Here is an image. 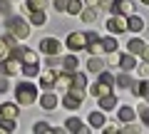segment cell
I'll return each mask as SVG.
<instances>
[{"mask_svg": "<svg viewBox=\"0 0 149 134\" xmlns=\"http://www.w3.org/2000/svg\"><path fill=\"white\" fill-rule=\"evenodd\" d=\"M15 97H17V104H32L37 99V87L32 82H17L15 87Z\"/></svg>", "mask_w": 149, "mask_h": 134, "instance_id": "cell-1", "label": "cell"}, {"mask_svg": "<svg viewBox=\"0 0 149 134\" xmlns=\"http://www.w3.org/2000/svg\"><path fill=\"white\" fill-rule=\"evenodd\" d=\"M5 27L10 30V35H15L17 40H25L27 35H30V25H27L22 17H17V15H8Z\"/></svg>", "mask_w": 149, "mask_h": 134, "instance_id": "cell-2", "label": "cell"}, {"mask_svg": "<svg viewBox=\"0 0 149 134\" xmlns=\"http://www.w3.org/2000/svg\"><path fill=\"white\" fill-rule=\"evenodd\" d=\"M0 75H5V77L20 75V60H15V57H3V60H0Z\"/></svg>", "mask_w": 149, "mask_h": 134, "instance_id": "cell-3", "label": "cell"}, {"mask_svg": "<svg viewBox=\"0 0 149 134\" xmlns=\"http://www.w3.org/2000/svg\"><path fill=\"white\" fill-rule=\"evenodd\" d=\"M67 50L70 52H77V50H85V45H87V40H85V32H70L67 35Z\"/></svg>", "mask_w": 149, "mask_h": 134, "instance_id": "cell-4", "label": "cell"}, {"mask_svg": "<svg viewBox=\"0 0 149 134\" xmlns=\"http://www.w3.org/2000/svg\"><path fill=\"white\" fill-rule=\"evenodd\" d=\"M114 15H132L134 12V0H112V10Z\"/></svg>", "mask_w": 149, "mask_h": 134, "instance_id": "cell-5", "label": "cell"}, {"mask_svg": "<svg viewBox=\"0 0 149 134\" xmlns=\"http://www.w3.org/2000/svg\"><path fill=\"white\" fill-rule=\"evenodd\" d=\"M107 30L112 32V35H122V32H127V20H124V15H114L107 20Z\"/></svg>", "mask_w": 149, "mask_h": 134, "instance_id": "cell-6", "label": "cell"}, {"mask_svg": "<svg viewBox=\"0 0 149 134\" xmlns=\"http://www.w3.org/2000/svg\"><path fill=\"white\" fill-rule=\"evenodd\" d=\"M60 40L57 37H42L40 40V52H45V55H60Z\"/></svg>", "mask_w": 149, "mask_h": 134, "instance_id": "cell-7", "label": "cell"}, {"mask_svg": "<svg viewBox=\"0 0 149 134\" xmlns=\"http://www.w3.org/2000/svg\"><path fill=\"white\" fill-rule=\"evenodd\" d=\"M90 94H92V97H104V94H112V82L97 80L95 85H90Z\"/></svg>", "mask_w": 149, "mask_h": 134, "instance_id": "cell-8", "label": "cell"}, {"mask_svg": "<svg viewBox=\"0 0 149 134\" xmlns=\"http://www.w3.org/2000/svg\"><path fill=\"white\" fill-rule=\"evenodd\" d=\"M129 90H132L139 99H149V80H144V77H142L139 82H132V85H129Z\"/></svg>", "mask_w": 149, "mask_h": 134, "instance_id": "cell-9", "label": "cell"}, {"mask_svg": "<svg viewBox=\"0 0 149 134\" xmlns=\"http://www.w3.org/2000/svg\"><path fill=\"white\" fill-rule=\"evenodd\" d=\"M0 117H5V119H17V117H20V104H15V102L0 104Z\"/></svg>", "mask_w": 149, "mask_h": 134, "instance_id": "cell-10", "label": "cell"}, {"mask_svg": "<svg viewBox=\"0 0 149 134\" xmlns=\"http://www.w3.org/2000/svg\"><path fill=\"white\" fill-rule=\"evenodd\" d=\"M65 129H67V132H74V134H85V132H90V129H87L77 117H67V119H65Z\"/></svg>", "mask_w": 149, "mask_h": 134, "instance_id": "cell-11", "label": "cell"}, {"mask_svg": "<svg viewBox=\"0 0 149 134\" xmlns=\"http://www.w3.org/2000/svg\"><path fill=\"white\" fill-rule=\"evenodd\" d=\"M117 65L122 67L124 72H129V70H134V67H137V60H134L132 52H122V55L117 57Z\"/></svg>", "mask_w": 149, "mask_h": 134, "instance_id": "cell-12", "label": "cell"}, {"mask_svg": "<svg viewBox=\"0 0 149 134\" xmlns=\"http://www.w3.org/2000/svg\"><path fill=\"white\" fill-rule=\"evenodd\" d=\"M80 67V60L74 57V55H65V57H60V70H67V72H74Z\"/></svg>", "mask_w": 149, "mask_h": 134, "instance_id": "cell-13", "label": "cell"}, {"mask_svg": "<svg viewBox=\"0 0 149 134\" xmlns=\"http://www.w3.org/2000/svg\"><path fill=\"white\" fill-rule=\"evenodd\" d=\"M55 85H57V77H55V72H52V70H47V72H42V75H40V87H42L45 92L52 90Z\"/></svg>", "mask_w": 149, "mask_h": 134, "instance_id": "cell-14", "label": "cell"}, {"mask_svg": "<svg viewBox=\"0 0 149 134\" xmlns=\"http://www.w3.org/2000/svg\"><path fill=\"white\" fill-rule=\"evenodd\" d=\"M127 30L134 32V35H139V32L144 30V17H139V15H129V20H127Z\"/></svg>", "mask_w": 149, "mask_h": 134, "instance_id": "cell-15", "label": "cell"}, {"mask_svg": "<svg viewBox=\"0 0 149 134\" xmlns=\"http://www.w3.org/2000/svg\"><path fill=\"white\" fill-rule=\"evenodd\" d=\"M100 45H102V52L112 55V52H117V37H112V35H107V37H100Z\"/></svg>", "mask_w": 149, "mask_h": 134, "instance_id": "cell-16", "label": "cell"}, {"mask_svg": "<svg viewBox=\"0 0 149 134\" xmlns=\"http://www.w3.org/2000/svg\"><path fill=\"white\" fill-rule=\"evenodd\" d=\"M82 102H85V99H80V97L70 94V92L62 97V107H65V109H80V107H82Z\"/></svg>", "mask_w": 149, "mask_h": 134, "instance_id": "cell-17", "label": "cell"}, {"mask_svg": "<svg viewBox=\"0 0 149 134\" xmlns=\"http://www.w3.org/2000/svg\"><path fill=\"white\" fill-rule=\"evenodd\" d=\"M40 104H42V109H47V112H52V109L57 107V97H55L52 92L47 90V92H45L42 97H40Z\"/></svg>", "mask_w": 149, "mask_h": 134, "instance_id": "cell-18", "label": "cell"}, {"mask_svg": "<svg viewBox=\"0 0 149 134\" xmlns=\"http://www.w3.org/2000/svg\"><path fill=\"white\" fill-rule=\"evenodd\" d=\"M134 117H137V112H134L132 107H119V109H117V119H119L122 124L134 122Z\"/></svg>", "mask_w": 149, "mask_h": 134, "instance_id": "cell-19", "label": "cell"}, {"mask_svg": "<svg viewBox=\"0 0 149 134\" xmlns=\"http://www.w3.org/2000/svg\"><path fill=\"white\" fill-rule=\"evenodd\" d=\"M20 72L25 77H37V75H40V67H37V62H22L20 65Z\"/></svg>", "mask_w": 149, "mask_h": 134, "instance_id": "cell-20", "label": "cell"}, {"mask_svg": "<svg viewBox=\"0 0 149 134\" xmlns=\"http://www.w3.org/2000/svg\"><path fill=\"white\" fill-rule=\"evenodd\" d=\"M87 119H90V127L92 129H102V127H104V122H107V117L102 112H92Z\"/></svg>", "mask_w": 149, "mask_h": 134, "instance_id": "cell-21", "label": "cell"}, {"mask_svg": "<svg viewBox=\"0 0 149 134\" xmlns=\"http://www.w3.org/2000/svg\"><path fill=\"white\" fill-rule=\"evenodd\" d=\"M80 15H82V20H85V22H95L97 17H100V8H95V5H92V8H82Z\"/></svg>", "mask_w": 149, "mask_h": 134, "instance_id": "cell-22", "label": "cell"}, {"mask_svg": "<svg viewBox=\"0 0 149 134\" xmlns=\"http://www.w3.org/2000/svg\"><path fill=\"white\" fill-rule=\"evenodd\" d=\"M27 15H30V22H32V25H37V27H42L45 22H47L45 10H32V12H27Z\"/></svg>", "mask_w": 149, "mask_h": 134, "instance_id": "cell-23", "label": "cell"}, {"mask_svg": "<svg viewBox=\"0 0 149 134\" xmlns=\"http://www.w3.org/2000/svg\"><path fill=\"white\" fill-rule=\"evenodd\" d=\"M97 102H100L102 109H114L117 107V97L114 94H104V97H97Z\"/></svg>", "mask_w": 149, "mask_h": 134, "instance_id": "cell-24", "label": "cell"}, {"mask_svg": "<svg viewBox=\"0 0 149 134\" xmlns=\"http://www.w3.org/2000/svg\"><path fill=\"white\" fill-rule=\"evenodd\" d=\"M87 70H90V72H95V75H97V72H102V70H104V60H100L97 55H92V57H90V62H87Z\"/></svg>", "mask_w": 149, "mask_h": 134, "instance_id": "cell-25", "label": "cell"}, {"mask_svg": "<svg viewBox=\"0 0 149 134\" xmlns=\"http://www.w3.org/2000/svg\"><path fill=\"white\" fill-rule=\"evenodd\" d=\"M45 3L47 0H25V12H32V10H45Z\"/></svg>", "mask_w": 149, "mask_h": 134, "instance_id": "cell-26", "label": "cell"}, {"mask_svg": "<svg viewBox=\"0 0 149 134\" xmlns=\"http://www.w3.org/2000/svg\"><path fill=\"white\" fill-rule=\"evenodd\" d=\"M82 0H67V8H65V12H70V15H80L82 12Z\"/></svg>", "mask_w": 149, "mask_h": 134, "instance_id": "cell-27", "label": "cell"}, {"mask_svg": "<svg viewBox=\"0 0 149 134\" xmlns=\"http://www.w3.org/2000/svg\"><path fill=\"white\" fill-rule=\"evenodd\" d=\"M132 77H129V72H119V75L117 77H114V85H119V87H122V90H127V87L129 85H132Z\"/></svg>", "mask_w": 149, "mask_h": 134, "instance_id": "cell-28", "label": "cell"}, {"mask_svg": "<svg viewBox=\"0 0 149 134\" xmlns=\"http://www.w3.org/2000/svg\"><path fill=\"white\" fill-rule=\"evenodd\" d=\"M20 62H37V52L30 47H22L20 50Z\"/></svg>", "mask_w": 149, "mask_h": 134, "instance_id": "cell-29", "label": "cell"}, {"mask_svg": "<svg viewBox=\"0 0 149 134\" xmlns=\"http://www.w3.org/2000/svg\"><path fill=\"white\" fill-rule=\"evenodd\" d=\"M142 50H144V40H139V37L129 40V52L132 55H142Z\"/></svg>", "mask_w": 149, "mask_h": 134, "instance_id": "cell-30", "label": "cell"}, {"mask_svg": "<svg viewBox=\"0 0 149 134\" xmlns=\"http://www.w3.org/2000/svg\"><path fill=\"white\" fill-rule=\"evenodd\" d=\"M0 132H15V119L0 117Z\"/></svg>", "mask_w": 149, "mask_h": 134, "instance_id": "cell-31", "label": "cell"}, {"mask_svg": "<svg viewBox=\"0 0 149 134\" xmlns=\"http://www.w3.org/2000/svg\"><path fill=\"white\" fill-rule=\"evenodd\" d=\"M139 117H142V122L149 127V102H142V104H139Z\"/></svg>", "mask_w": 149, "mask_h": 134, "instance_id": "cell-32", "label": "cell"}, {"mask_svg": "<svg viewBox=\"0 0 149 134\" xmlns=\"http://www.w3.org/2000/svg\"><path fill=\"white\" fill-rule=\"evenodd\" d=\"M32 132H37V134H40V132H52V127H50L47 122H37L35 127H32Z\"/></svg>", "mask_w": 149, "mask_h": 134, "instance_id": "cell-33", "label": "cell"}, {"mask_svg": "<svg viewBox=\"0 0 149 134\" xmlns=\"http://www.w3.org/2000/svg\"><path fill=\"white\" fill-rule=\"evenodd\" d=\"M85 40H87V42H100V32H95V30L85 32Z\"/></svg>", "mask_w": 149, "mask_h": 134, "instance_id": "cell-34", "label": "cell"}, {"mask_svg": "<svg viewBox=\"0 0 149 134\" xmlns=\"http://www.w3.org/2000/svg\"><path fill=\"white\" fill-rule=\"evenodd\" d=\"M52 8L57 12H65V8H67V0H52Z\"/></svg>", "mask_w": 149, "mask_h": 134, "instance_id": "cell-35", "label": "cell"}, {"mask_svg": "<svg viewBox=\"0 0 149 134\" xmlns=\"http://www.w3.org/2000/svg\"><path fill=\"white\" fill-rule=\"evenodd\" d=\"M139 77H144V80H149V60L144 65H139Z\"/></svg>", "mask_w": 149, "mask_h": 134, "instance_id": "cell-36", "label": "cell"}, {"mask_svg": "<svg viewBox=\"0 0 149 134\" xmlns=\"http://www.w3.org/2000/svg\"><path fill=\"white\" fill-rule=\"evenodd\" d=\"M10 0H0V12H3V15H10Z\"/></svg>", "mask_w": 149, "mask_h": 134, "instance_id": "cell-37", "label": "cell"}, {"mask_svg": "<svg viewBox=\"0 0 149 134\" xmlns=\"http://www.w3.org/2000/svg\"><path fill=\"white\" fill-rule=\"evenodd\" d=\"M97 5H100V10H107V12H109V10H112V0H100Z\"/></svg>", "mask_w": 149, "mask_h": 134, "instance_id": "cell-38", "label": "cell"}, {"mask_svg": "<svg viewBox=\"0 0 149 134\" xmlns=\"http://www.w3.org/2000/svg\"><path fill=\"white\" fill-rule=\"evenodd\" d=\"M102 129H104L107 134H114V132H119V127H117V124H107V127H102Z\"/></svg>", "mask_w": 149, "mask_h": 134, "instance_id": "cell-39", "label": "cell"}, {"mask_svg": "<svg viewBox=\"0 0 149 134\" xmlns=\"http://www.w3.org/2000/svg\"><path fill=\"white\" fill-rule=\"evenodd\" d=\"M3 57H8V45L0 40V60H3Z\"/></svg>", "mask_w": 149, "mask_h": 134, "instance_id": "cell-40", "label": "cell"}, {"mask_svg": "<svg viewBox=\"0 0 149 134\" xmlns=\"http://www.w3.org/2000/svg\"><path fill=\"white\" fill-rule=\"evenodd\" d=\"M8 90H10V85H8V80H0V94H5Z\"/></svg>", "mask_w": 149, "mask_h": 134, "instance_id": "cell-41", "label": "cell"}, {"mask_svg": "<svg viewBox=\"0 0 149 134\" xmlns=\"http://www.w3.org/2000/svg\"><path fill=\"white\" fill-rule=\"evenodd\" d=\"M142 57H144V60H149V45H144V50H142Z\"/></svg>", "mask_w": 149, "mask_h": 134, "instance_id": "cell-42", "label": "cell"}, {"mask_svg": "<svg viewBox=\"0 0 149 134\" xmlns=\"http://www.w3.org/2000/svg\"><path fill=\"white\" fill-rule=\"evenodd\" d=\"M87 3H90V5H97V3H100V0H87Z\"/></svg>", "mask_w": 149, "mask_h": 134, "instance_id": "cell-43", "label": "cell"}, {"mask_svg": "<svg viewBox=\"0 0 149 134\" xmlns=\"http://www.w3.org/2000/svg\"><path fill=\"white\" fill-rule=\"evenodd\" d=\"M139 3H144V5H149V0H139Z\"/></svg>", "mask_w": 149, "mask_h": 134, "instance_id": "cell-44", "label": "cell"}]
</instances>
